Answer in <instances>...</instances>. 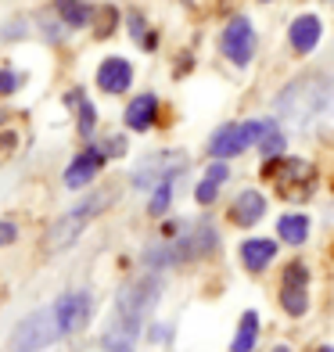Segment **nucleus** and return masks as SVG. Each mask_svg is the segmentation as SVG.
Segmentation results:
<instances>
[{
	"label": "nucleus",
	"mask_w": 334,
	"mask_h": 352,
	"mask_svg": "<svg viewBox=\"0 0 334 352\" xmlns=\"http://www.w3.org/2000/svg\"><path fill=\"white\" fill-rule=\"evenodd\" d=\"M263 173H266V176H274L277 190H280L284 198H291V201L313 195L316 169L306 162V158H269Z\"/></svg>",
	"instance_id": "5"
},
{
	"label": "nucleus",
	"mask_w": 334,
	"mask_h": 352,
	"mask_svg": "<svg viewBox=\"0 0 334 352\" xmlns=\"http://www.w3.org/2000/svg\"><path fill=\"white\" fill-rule=\"evenodd\" d=\"M266 212V198L259 195V190H241V195L234 198L230 205V219L237 223V227H252V223H259Z\"/></svg>",
	"instance_id": "14"
},
{
	"label": "nucleus",
	"mask_w": 334,
	"mask_h": 352,
	"mask_svg": "<svg viewBox=\"0 0 334 352\" xmlns=\"http://www.w3.org/2000/svg\"><path fill=\"white\" fill-rule=\"evenodd\" d=\"M58 338H65V327H61L58 306H47L29 313L11 334V352H40L47 345H54Z\"/></svg>",
	"instance_id": "3"
},
{
	"label": "nucleus",
	"mask_w": 334,
	"mask_h": 352,
	"mask_svg": "<svg viewBox=\"0 0 334 352\" xmlns=\"http://www.w3.org/2000/svg\"><path fill=\"white\" fill-rule=\"evenodd\" d=\"M104 162H108V148H104V144H93V148L79 151V155L72 158V166L65 169V187H69V190L87 187L93 176H98V169H101Z\"/></svg>",
	"instance_id": "10"
},
{
	"label": "nucleus",
	"mask_w": 334,
	"mask_h": 352,
	"mask_svg": "<svg viewBox=\"0 0 334 352\" xmlns=\"http://www.w3.org/2000/svg\"><path fill=\"white\" fill-rule=\"evenodd\" d=\"M259 148H263V155H266V158H277V155L284 151V133H277V126H269L266 137L259 140Z\"/></svg>",
	"instance_id": "23"
},
{
	"label": "nucleus",
	"mask_w": 334,
	"mask_h": 352,
	"mask_svg": "<svg viewBox=\"0 0 334 352\" xmlns=\"http://www.w3.org/2000/svg\"><path fill=\"white\" fill-rule=\"evenodd\" d=\"M58 316H61V327H65V334H79L87 324H90V295L87 292H69V295H61L58 302Z\"/></svg>",
	"instance_id": "11"
},
{
	"label": "nucleus",
	"mask_w": 334,
	"mask_h": 352,
	"mask_svg": "<svg viewBox=\"0 0 334 352\" xmlns=\"http://www.w3.org/2000/svg\"><path fill=\"white\" fill-rule=\"evenodd\" d=\"M274 352H291L288 345H274Z\"/></svg>",
	"instance_id": "27"
},
{
	"label": "nucleus",
	"mask_w": 334,
	"mask_h": 352,
	"mask_svg": "<svg viewBox=\"0 0 334 352\" xmlns=\"http://www.w3.org/2000/svg\"><path fill=\"white\" fill-rule=\"evenodd\" d=\"M269 126L274 122H263V119H252V122H241V126H223V130L212 137L209 151H212V158H234L245 148H252V144H259Z\"/></svg>",
	"instance_id": "6"
},
{
	"label": "nucleus",
	"mask_w": 334,
	"mask_h": 352,
	"mask_svg": "<svg viewBox=\"0 0 334 352\" xmlns=\"http://www.w3.org/2000/svg\"><path fill=\"white\" fill-rule=\"evenodd\" d=\"M101 14H104V19H101V25H98V33H101V36H108L111 29H115V8H104Z\"/></svg>",
	"instance_id": "26"
},
{
	"label": "nucleus",
	"mask_w": 334,
	"mask_h": 352,
	"mask_svg": "<svg viewBox=\"0 0 334 352\" xmlns=\"http://www.w3.org/2000/svg\"><path fill=\"white\" fill-rule=\"evenodd\" d=\"M158 292H162V284H158L155 274L122 284V292H119V298H115V316H111V324L126 327L130 334H140V324H144V316L155 309Z\"/></svg>",
	"instance_id": "2"
},
{
	"label": "nucleus",
	"mask_w": 334,
	"mask_h": 352,
	"mask_svg": "<svg viewBox=\"0 0 334 352\" xmlns=\"http://www.w3.org/2000/svg\"><path fill=\"white\" fill-rule=\"evenodd\" d=\"M320 352H334V349H331V345H324V349H320Z\"/></svg>",
	"instance_id": "28"
},
{
	"label": "nucleus",
	"mask_w": 334,
	"mask_h": 352,
	"mask_svg": "<svg viewBox=\"0 0 334 352\" xmlns=\"http://www.w3.org/2000/svg\"><path fill=\"white\" fill-rule=\"evenodd\" d=\"M169 201H172V180H162V184L155 187V198H151V205H148V212H151V216H166Z\"/></svg>",
	"instance_id": "22"
},
{
	"label": "nucleus",
	"mask_w": 334,
	"mask_h": 352,
	"mask_svg": "<svg viewBox=\"0 0 334 352\" xmlns=\"http://www.w3.org/2000/svg\"><path fill=\"white\" fill-rule=\"evenodd\" d=\"M274 255H277V245L266 241V237H252V241L241 245V263L248 266V274H263L274 263Z\"/></svg>",
	"instance_id": "17"
},
{
	"label": "nucleus",
	"mask_w": 334,
	"mask_h": 352,
	"mask_svg": "<svg viewBox=\"0 0 334 352\" xmlns=\"http://www.w3.org/2000/svg\"><path fill=\"white\" fill-rule=\"evenodd\" d=\"M280 306L288 316H306L309 309V270L302 263H291L280 277Z\"/></svg>",
	"instance_id": "7"
},
{
	"label": "nucleus",
	"mask_w": 334,
	"mask_h": 352,
	"mask_svg": "<svg viewBox=\"0 0 334 352\" xmlns=\"http://www.w3.org/2000/svg\"><path fill=\"white\" fill-rule=\"evenodd\" d=\"M51 14H54V19H61V25H65V29H83V25L93 22V8L87 4V0H54Z\"/></svg>",
	"instance_id": "16"
},
{
	"label": "nucleus",
	"mask_w": 334,
	"mask_h": 352,
	"mask_svg": "<svg viewBox=\"0 0 334 352\" xmlns=\"http://www.w3.org/2000/svg\"><path fill=\"white\" fill-rule=\"evenodd\" d=\"M69 104L79 111V126H76V130L83 133V137H90L93 133V122H98V111H93V104L87 101V94L83 90H72L69 94Z\"/></svg>",
	"instance_id": "21"
},
{
	"label": "nucleus",
	"mask_w": 334,
	"mask_h": 352,
	"mask_svg": "<svg viewBox=\"0 0 334 352\" xmlns=\"http://www.w3.org/2000/svg\"><path fill=\"white\" fill-rule=\"evenodd\" d=\"M108 201H111L108 195H90V198L79 201L76 209H69L65 216H58V219L51 223V230H47V252H65V248H72L76 237L87 230V223L98 216Z\"/></svg>",
	"instance_id": "4"
},
{
	"label": "nucleus",
	"mask_w": 334,
	"mask_h": 352,
	"mask_svg": "<svg viewBox=\"0 0 334 352\" xmlns=\"http://www.w3.org/2000/svg\"><path fill=\"white\" fill-rule=\"evenodd\" d=\"M223 54H227L237 69H245L252 58H256V29L248 25V19H230L227 29H223Z\"/></svg>",
	"instance_id": "9"
},
{
	"label": "nucleus",
	"mask_w": 334,
	"mask_h": 352,
	"mask_svg": "<svg viewBox=\"0 0 334 352\" xmlns=\"http://www.w3.org/2000/svg\"><path fill=\"white\" fill-rule=\"evenodd\" d=\"M183 169V158L177 151H169V155H148V158H140V166L133 169V187L137 190H155L162 180H172Z\"/></svg>",
	"instance_id": "8"
},
{
	"label": "nucleus",
	"mask_w": 334,
	"mask_h": 352,
	"mask_svg": "<svg viewBox=\"0 0 334 352\" xmlns=\"http://www.w3.org/2000/svg\"><path fill=\"white\" fill-rule=\"evenodd\" d=\"M259 342V313H245L241 316V324H237V334H234V342H230V352H252Z\"/></svg>",
	"instance_id": "19"
},
{
	"label": "nucleus",
	"mask_w": 334,
	"mask_h": 352,
	"mask_svg": "<svg viewBox=\"0 0 334 352\" xmlns=\"http://www.w3.org/2000/svg\"><path fill=\"white\" fill-rule=\"evenodd\" d=\"M14 237H19V227H14V223H8V219H0V248L14 245Z\"/></svg>",
	"instance_id": "25"
},
{
	"label": "nucleus",
	"mask_w": 334,
	"mask_h": 352,
	"mask_svg": "<svg viewBox=\"0 0 334 352\" xmlns=\"http://www.w3.org/2000/svg\"><path fill=\"white\" fill-rule=\"evenodd\" d=\"M223 180H227V166H223V162H212L209 173H205V180L194 187L198 205H212V201L219 198V184H223Z\"/></svg>",
	"instance_id": "20"
},
{
	"label": "nucleus",
	"mask_w": 334,
	"mask_h": 352,
	"mask_svg": "<svg viewBox=\"0 0 334 352\" xmlns=\"http://www.w3.org/2000/svg\"><path fill=\"white\" fill-rule=\"evenodd\" d=\"M155 119H158V98H151V94H140V98H133L126 104V126H130L133 133L151 130Z\"/></svg>",
	"instance_id": "15"
},
{
	"label": "nucleus",
	"mask_w": 334,
	"mask_h": 352,
	"mask_svg": "<svg viewBox=\"0 0 334 352\" xmlns=\"http://www.w3.org/2000/svg\"><path fill=\"white\" fill-rule=\"evenodd\" d=\"M22 83V76L19 72H11V69H0V98H8V94H14Z\"/></svg>",
	"instance_id": "24"
},
{
	"label": "nucleus",
	"mask_w": 334,
	"mask_h": 352,
	"mask_svg": "<svg viewBox=\"0 0 334 352\" xmlns=\"http://www.w3.org/2000/svg\"><path fill=\"white\" fill-rule=\"evenodd\" d=\"M320 33H324V25L316 14H298V19L291 22L288 29V43H291V51L295 54H309L316 51V43H320Z\"/></svg>",
	"instance_id": "13"
},
{
	"label": "nucleus",
	"mask_w": 334,
	"mask_h": 352,
	"mask_svg": "<svg viewBox=\"0 0 334 352\" xmlns=\"http://www.w3.org/2000/svg\"><path fill=\"white\" fill-rule=\"evenodd\" d=\"M331 94H334V87L316 72L302 76V79H291V83L277 94V116L284 122H291V126H302V122L316 119L327 108Z\"/></svg>",
	"instance_id": "1"
},
{
	"label": "nucleus",
	"mask_w": 334,
	"mask_h": 352,
	"mask_svg": "<svg viewBox=\"0 0 334 352\" xmlns=\"http://www.w3.org/2000/svg\"><path fill=\"white\" fill-rule=\"evenodd\" d=\"M133 83V69L126 58H104L101 69H98V87L104 94H126Z\"/></svg>",
	"instance_id": "12"
},
{
	"label": "nucleus",
	"mask_w": 334,
	"mask_h": 352,
	"mask_svg": "<svg viewBox=\"0 0 334 352\" xmlns=\"http://www.w3.org/2000/svg\"><path fill=\"white\" fill-rule=\"evenodd\" d=\"M277 237H280L284 245H306V237H309V216H302V212L280 216L277 219Z\"/></svg>",
	"instance_id": "18"
}]
</instances>
